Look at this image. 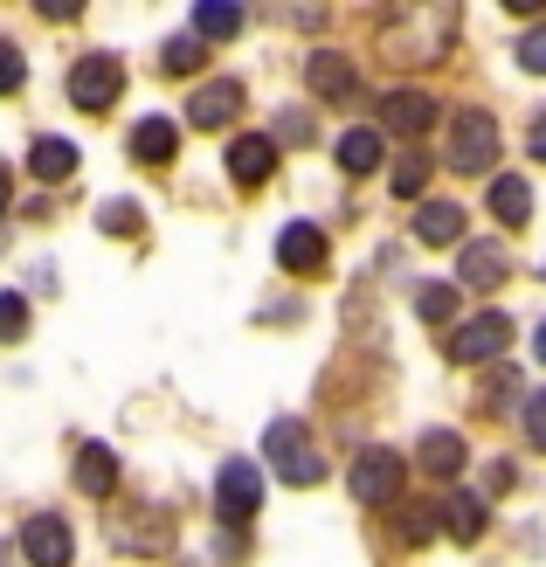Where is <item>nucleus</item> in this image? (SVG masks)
<instances>
[{"mask_svg":"<svg viewBox=\"0 0 546 567\" xmlns=\"http://www.w3.org/2000/svg\"><path fill=\"white\" fill-rule=\"evenodd\" d=\"M111 547H125V554H166V519L111 513Z\"/></svg>","mask_w":546,"mask_h":567,"instance_id":"nucleus-16","label":"nucleus"},{"mask_svg":"<svg viewBox=\"0 0 546 567\" xmlns=\"http://www.w3.org/2000/svg\"><path fill=\"white\" fill-rule=\"evenodd\" d=\"M76 492H83V498H111V492H119V450H111V443H83V457H76Z\"/></svg>","mask_w":546,"mask_h":567,"instance_id":"nucleus-14","label":"nucleus"},{"mask_svg":"<svg viewBox=\"0 0 546 567\" xmlns=\"http://www.w3.org/2000/svg\"><path fill=\"white\" fill-rule=\"evenodd\" d=\"M119 91H125V63H119V55H104V49L76 55V70H70V104H76V111L104 118V111L119 104Z\"/></svg>","mask_w":546,"mask_h":567,"instance_id":"nucleus-5","label":"nucleus"},{"mask_svg":"<svg viewBox=\"0 0 546 567\" xmlns=\"http://www.w3.org/2000/svg\"><path fill=\"white\" fill-rule=\"evenodd\" d=\"M484 485H492V492H512V485H519V471H512V464H505V457H498V464H492V471H484Z\"/></svg>","mask_w":546,"mask_h":567,"instance_id":"nucleus-35","label":"nucleus"},{"mask_svg":"<svg viewBox=\"0 0 546 567\" xmlns=\"http://www.w3.org/2000/svg\"><path fill=\"white\" fill-rule=\"evenodd\" d=\"M512 347V319L505 311H477V319H464L456 332H443V360L450 367H484V360H498Z\"/></svg>","mask_w":546,"mask_h":567,"instance_id":"nucleus-4","label":"nucleus"},{"mask_svg":"<svg viewBox=\"0 0 546 567\" xmlns=\"http://www.w3.org/2000/svg\"><path fill=\"white\" fill-rule=\"evenodd\" d=\"M443 526H450V540H484V498L477 492H450L443 498Z\"/></svg>","mask_w":546,"mask_h":567,"instance_id":"nucleus-20","label":"nucleus"},{"mask_svg":"<svg viewBox=\"0 0 546 567\" xmlns=\"http://www.w3.org/2000/svg\"><path fill=\"white\" fill-rule=\"evenodd\" d=\"M305 83H311V97H326V104H347L360 83H353V63L339 49H311L305 55Z\"/></svg>","mask_w":546,"mask_h":567,"instance_id":"nucleus-10","label":"nucleus"},{"mask_svg":"<svg viewBox=\"0 0 546 567\" xmlns=\"http://www.w3.org/2000/svg\"><path fill=\"white\" fill-rule=\"evenodd\" d=\"M415 311H422L429 326H456V311H464V298H456L450 284H429V291L415 298Z\"/></svg>","mask_w":546,"mask_h":567,"instance_id":"nucleus-27","label":"nucleus"},{"mask_svg":"<svg viewBox=\"0 0 546 567\" xmlns=\"http://www.w3.org/2000/svg\"><path fill=\"white\" fill-rule=\"evenodd\" d=\"M200 55H208V49H200V35H174V42L159 49V70H166V76H194Z\"/></svg>","mask_w":546,"mask_h":567,"instance_id":"nucleus-26","label":"nucleus"},{"mask_svg":"<svg viewBox=\"0 0 546 567\" xmlns=\"http://www.w3.org/2000/svg\"><path fill=\"white\" fill-rule=\"evenodd\" d=\"M498 166V118L492 111H456L450 118V174H492Z\"/></svg>","mask_w":546,"mask_h":567,"instance_id":"nucleus-3","label":"nucleus"},{"mask_svg":"<svg viewBox=\"0 0 546 567\" xmlns=\"http://www.w3.org/2000/svg\"><path fill=\"white\" fill-rule=\"evenodd\" d=\"M0 339H28V298L0 291Z\"/></svg>","mask_w":546,"mask_h":567,"instance_id":"nucleus-30","label":"nucleus"},{"mask_svg":"<svg viewBox=\"0 0 546 567\" xmlns=\"http://www.w3.org/2000/svg\"><path fill=\"white\" fill-rule=\"evenodd\" d=\"M381 111H388V125H394V132L422 138L429 125H436V111H443V104L429 97V91H388V104H381Z\"/></svg>","mask_w":546,"mask_h":567,"instance_id":"nucleus-17","label":"nucleus"},{"mask_svg":"<svg viewBox=\"0 0 546 567\" xmlns=\"http://www.w3.org/2000/svg\"><path fill=\"white\" fill-rule=\"evenodd\" d=\"M464 457H471V450H464V436H456V430H429V436H422V450H415V464L436 477V485L464 471Z\"/></svg>","mask_w":546,"mask_h":567,"instance_id":"nucleus-18","label":"nucleus"},{"mask_svg":"<svg viewBox=\"0 0 546 567\" xmlns=\"http://www.w3.org/2000/svg\"><path fill=\"white\" fill-rule=\"evenodd\" d=\"M277 132H284V146H305V138H311V125H305V118H284Z\"/></svg>","mask_w":546,"mask_h":567,"instance_id":"nucleus-37","label":"nucleus"},{"mask_svg":"<svg viewBox=\"0 0 546 567\" xmlns=\"http://www.w3.org/2000/svg\"><path fill=\"white\" fill-rule=\"evenodd\" d=\"M326 257H332V243H326L319 221H284V236H277V264L291 270V277H319Z\"/></svg>","mask_w":546,"mask_h":567,"instance_id":"nucleus-8","label":"nucleus"},{"mask_svg":"<svg viewBox=\"0 0 546 567\" xmlns=\"http://www.w3.org/2000/svg\"><path fill=\"white\" fill-rule=\"evenodd\" d=\"M228 174H236V187H264L277 174V138H264V132L236 138V146H228Z\"/></svg>","mask_w":546,"mask_h":567,"instance_id":"nucleus-12","label":"nucleus"},{"mask_svg":"<svg viewBox=\"0 0 546 567\" xmlns=\"http://www.w3.org/2000/svg\"><path fill=\"white\" fill-rule=\"evenodd\" d=\"M21 83H28V55L14 42H0V97H14Z\"/></svg>","mask_w":546,"mask_h":567,"instance_id":"nucleus-31","label":"nucleus"},{"mask_svg":"<svg viewBox=\"0 0 546 567\" xmlns=\"http://www.w3.org/2000/svg\"><path fill=\"white\" fill-rule=\"evenodd\" d=\"M512 55H519V70H526V76H546V21H539V28H526Z\"/></svg>","mask_w":546,"mask_h":567,"instance_id":"nucleus-29","label":"nucleus"},{"mask_svg":"<svg viewBox=\"0 0 546 567\" xmlns=\"http://www.w3.org/2000/svg\"><path fill=\"white\" fill-rule=\"evenodd\" d=\"M236 111H243V83H236V76H215V83H200V91L187 97V118H194L200 132H222Z\"/></svg>","mask_w":546,"mask_h":567,"instance_id":"nucleus-11","label":"nucleus"},{"mask_svg":"<svg viewBox=\"0 0 546 567\" xmlns=\"http://www.w3.org/2000/svg\"><path fill=\"white\" fill-rule=\"evenodd\" d=\"M132 159L138 166H174L181 159V125L174 118H138L132 125Z\"/></svg>","mask_w":546,"mask_h":567,"instance_id":"nucleus-13","label":"nucleus"},{"mask_svg":"<svg viewBox=\"0 0 546 567\" xmlns=\"http://www.w3.org/2000/svg\"><path fill=\"white\" fill-rule=\"evenodd\" d=\"M436 513H443V505H409V513H401V540H429V533H436Z\"/></svg>","mask_w":546,"mask_h":567,"instance_id":"nucleus-32","label":"nucleus"},{"mask_svg":"<svg viewBox=\"0 0 546 567\" xmlns=\"http://www.w3.org/2000/svg\"><path fill=\"white\" fill-rule=\"evenodd\" d=\"M264 457H270V471L284 477V485H326V457L311 450V430L298 415H277L270 422V436H264Z\"/></svg>","mask_w":546,"mask_h":567,"instance_id":"nucleus-1","label":"nucleus"},{"mask_svg":"<svg viewBox=\"0 0 546 567\" xmlns=\"http://www.w3.org/2000/svg\"><path fill=\"white\" fill-rule=\"evenodd\" d=\"M215 554H222V560H249V540H243V526H222Z\"/></svg>","mask_w":546,"mask_h":567,"instance_id":"nucleus-34","label":"nucleus"},{"mask_svg":"<svg viewBox=\"0 0 546 567\" xmlns=\"http://www.w3.org/2000/svg\"><path fill=\"white\" fill-rule=\"evenodd\" d=\"M401 477H409V471H401V457L373 443V450H360V457H353L347 492H353L360 505H394V498H401Z\"/></svg>","mask_w":546,"mask_h":567,"instance_id":"nucleus-7","label":"nucleus"},{"mask_svg":"<svg viewBox=\"0 0 546 567\" xmlns=\"http://www.w3.org/2000/svg\"><path fill=\"white\" fill-rule=\"evenodd\" d=\"M533 353H539V360H546V319H539V326H533Z\"/></svg>","mask_w":546,"mask_h":567,"instance_id":"nucleus-39","label":"nucleus"},{"mask_svg":"<svg viewBox=\"0 0 546 567\" xmlns=\"http://www.w3.org/2000/svg\"><path fill=\"white\" fill-rule=\"evenodd\" d=\"M450 35H456V8H429V14H401L381 42H388V55H401V63H443Z\"/></svg>","mask_w":546,"mask_h":567,"instance_id":"nucleus-2","label":"nucleus"},{"mask_svg":"<svg viewBox=\"0 0 546 567\" xmlns=\"http://www.w3.org/2000/svg\"><path fill=\"white\" fill-rule=\"evenodd\" d=\"M526 153L546 166V111H539V118H533V132H526Z\"/></svg>","mask_w":546,"mask_h":567,"instance_id":"nucleus-36","label":"nucleus"},{"mask_svg":"<svg viewBox=\"0 0 546 567\" xmlns=\"http://www.w3.org/2000/svg\"><path fill=\"white\" fill-rule=\"evenodd\" d=\"M526 443H533V450H546V388H533V394H526Z\"/></svg>","mask_w":546,"mask_h":567,"instance_id":"nucleus-33","label":"nucleus"},{"mask_svg":"<svg viewBox=\"0 0 546 567\" xmlns=\"http://www.w3.org/2000/svg\"><path fill=\"white\" fill-rule=\"evenodd\" d=\"M381 132L373 125H353V132H339V166H347V174H373V166H381Z\"/></svg>","mask_w":546,"mask_h":567,"instance_id":"nucleus-21","label":"nucleus"},{"mask_svg":"<svg viewBox=\"0 0 546 567\" xmlns=\"http://www.w3.org/2000/svg\"><path fill=\"white\" fill-rule=\"evenodd\" d=\"M97 229L104 236H138V202H104L97 208Z\"/></svg>","mask_w":546,"mask_h":567,"instance_id":"nucleus-28","label":"nucleus"},{"mask_svg":"<svg viewBox=\"0 0 546 567\" xmlns=\"http://www.w3.org/2000/svg\"><path fill=\"white\" fill-rule=\"evenodd\" d=\"M21 554L35 567H70L76 560V533L55 513H35V519H21Z\"/></svg>","mask_w":546,"mask_h":567,"instance_id":"nucleus-9","label":"nucleus"},{"mask_svg":"<svg viewBox=\"0 0 546 567\" xmlns=\"http://www.w3.org/2000/svg\"><path fill=\"white\" fill-rule=\"evenodd\" d=\"M492 215L505 221V229H526V215H533V187H526L519 174L492 181Z\"/></svg>","mask_w":546,"mask_h":567,"instance_id":"nucleus-23","label":"nucleus"},{"mask_svg":"<svg viewBox=\"0 0 546 567\" xmlns=\"http://www.w3.org/2000/svg\"><path fill=\"white\" fill-rule=\"evenodd\" d=\"M256 505H264V471H256L249 457H228L215 471V513H222V526H249Z\"/></svg>","mask_w":546,"mask_h":567,"instance_id":"nucleus-6","label":"nucleus"},{"mask_svg":"<svg viewBox=\"0 0 546 567\" xmlns=\"http://www.w3.org/2000/svg\"><path fill=\"white\" fill-rule=\"evenodd\" d=\"M415 243H429V249L464 243V208H456V202H422V215H415Z\"/></svg>","mask_w":546,"mask_h":567,"instance_id":"nucleus-19","label":"nucleus"},{"mask_svg":"<svg viewBox=\"0 0 546 567\" xmlns=\"http://www.w3.org/2000/svg\"><path fill=\"white\" fill-rule=\"evenodd\" d=\"M505 270H512L505 243H464V264H456V277H464L471 291H498V284H505Z\"/></svg>","mask_w":546,"mask_h":567,"instance_id":"nucleus-15","label":"nucleus"},{"mask_svg":"<svg viewBox=\"0 0 546 567\" xmlns=\"http://www.w3.org/2000/svg\"><path fill=\"white\" fill-rule=\"evenodd\" d=\"M429 174H436V159H429V153H401L394 159V194H401V202H422Z\"/></svg>","mask_w":546,"mask_h":567,"instance_id":"nucleus-25","label":"nucleus"},{"mask_svg":"<svg viewBox=\"0 0 546 567\" xmlns=\"http://www.w3.org/2000/svg\"><path fill=\"white\" fill-rule=\"evenodd\" d=\"M8 202H14V181H8V166H0V215H8Z\"/></svg>","mask_w":546,"mask_h":567,"instance_id":"nucleus-38","label":"nucleus"},{"mask_svg":"<svg viewBox=\"0 0 546 567\" xmlns=\"http://www.w3.org/2000/svg\"><path fill=\"white\" fill-rule=\"evenodd\" d=\"M194 35H200V42H228V35H243V8L200 0V8H194Z\"/></svg>","mask_w":546,"mask_h":567,"instance_id":"nucleus-24","label":"nucleus"},{"mask_svg":"<svg viewBox=\"0 0 546 567\" xmlns=\"http://www.w3.org/2000/svg\"><path fill=\"white\" fill-rule=\"evenodd\" d=\"M28 166H35V181H70L76 174V146L70 138H35V146H28Z\"/></svg>","mask_w":546,"mask_h":567,"instance_id":"nucleus-22","label":"nucleus"}]
</instances>
